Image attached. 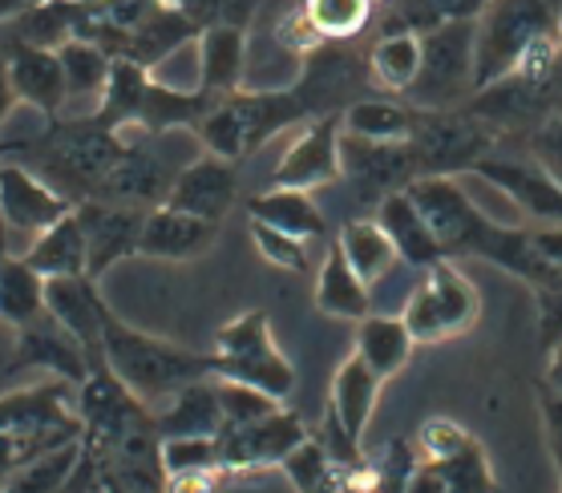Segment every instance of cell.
Instances as JSON below:
<instances>
[{
    "label": "cell",
    "mask_w": 562,
    "mask_h": 493,
    "mask_svg": "<svg viewBox=\"0 0 562 493\" xmlns=\"http://www.w3.org/2000/svg\"><path fill=\"white\" fill-rule=\"evenodd\" d=\"M535 231V243H538V251L547 255L550 264L562 271V223L559 227H530Z\"/></svg>",
    "instance_id": "obj_47"
},
{
    "label": "cell",
    "mask_w": 562,
    "mask_h": 493,
    "mask_svg": "<svg viewBox=\"0 0 562 493\" xmlns=\"http://www.w3.org/2000/svg\"><path fill=\"white\" fill-rule=\"evenodd\" d=\"M498 130L461 105V110H417L409 150L422 178H461L486 154L498 150Z\"/></svg>",
    "instance_id": "obj_5"
},
{
    "label": "cell",
    "mask_w": 562,
    "mask_h": 493,
    "mask_svg": "<svg viewBox=\"0 0 562 493\" xmlns=\"http://www.w3.org/2000/svg\"><path fill=\"white\" fill-rule=\"evenodd\" d=\"M422 74V37L409 33H393V37H376L369 49V77L372 86H381L384 93H409V86Z\"/></svg>",
    "instance_id": "obj_33"
},
{
    "label": "cell",
    "mask_w": 562,
    "mask_h": 493,
    "mask_svg": "<svg viewBox=\"0 0 562 493\" xmlns=\"http://www.w3.org/2000/svg\"><path fill=\"white\" fill-rule=\"evenodd\" d=\"M316 307L324 316L352 320V324H360L369 312H376V307H372V288L348 267L340 243H333V247L324 251V264H319V271H316Z\"/></svg>",
    "instance_id": "obj_27"
},
{
    "label": "cell",
    "mask_w": 562,
    "mask_h": 493,
    "mask_svg": "<svg viewBox=\"0 0 562 493\" xmlns=\"http://www.w3.org/2000/svg\"><path fill=\"white\" fill-rule=\"evenodd\" d=\"M25 368H37L45 377L69 380V384H86L93 372L90 352L81 348L74 332L57 324V320L45 312L41 320H33L29 328H21L13 336V356H9V372H25Z\"/></svg>",
    "instance_id": "obj_12"
},
{
    "label": "cell",
    "mask_w": 562,
    "mask_h": 493,
    "mask_svg": "<svg viewBox=\"0 0 562 493\" xmlns=\"http://www.w3.org/2000/svg\"><path fill=\"white\" fill-rule=\"evenodd\" d=\"M199 61V89L211 98H227L244 89L247 74V29L239 25H206L194 41Z\"/></svg>",
    "instance_id": "obj_18"
},
{
    "label": "cell",
    "mask_w": 562,
    "mask_h": 493,
    "mask_svg": "<svg viewBox=\"0 0 562 493\" xmlns=\"http://www.w3.org/2000/svg\"><path fill=\"white\" fill-rule=\"evenodd\" d=\"M336 243H340V251H345L348 267L357 271L369 288H376L389 271H393L401 259H396V247L393 239L384 235V227L376 223V219L360 215V219H345L340 223V235H336Z\"/></svg>",
    "instance_id": "obj_30"
},
{
    "label": "cell",
    "mask_w": 562,
    "mask_h": 493,
    "mask_svg": "<svg viewBox=\"0 0 562 493\" xmlns=\"http://www.w3.org/2000/svg\"><path fill=\"white\" fill-rule=\"evenodd\" d=\"M345 134L369 142H409L413 126H417V105H409L405 98H360L345 110Z\"/></svg>",
    "instance_id": "obj_32"
},
{
    "label": "cell",
    "mask_w": 562,
    "mask_h": 493,
    "mask_svg": "<svg viewBox=\"0 0 562 493\" xmlns=\"http://www.w3.org/2000/svg\"><path fill=\"white\" fill-rule=\"evenodd\" d=\"M247 215L256 223H268V227L283 231V235H295L304 243H319L328 235V219L319 215L312 190H295V187H268L247 199Z\"/></svg>",
    "instance_id": "obj_23"
},
{
    "label": "cell",
    "mask_w": 562,
    "mask_h": 493,
    "mask_svg": "<svg viewBox=\"0 0 562 493\" xmlns=\"http://www.w3.org/2000/svg\"><path fill=\"white\" fill-rule=\"evenodd\" d=\"M69 211H74V203L57 187H49L29 163H21L13 154L0 163V219H4L9 235L37 239L53 223H61Z\"/></svg>",
    "instance_id": "obj_8"
},
{
    "label": "cell",
    "mask_w": 562,
    "mask_h": 493,
    "mask_svg": "<svg viewBox=\"0 0 562 493\" xmlns=\"http://www.w3.org/2000/svg\"><path fill=\"white\" fill-rule=\"evenodd\" d=\"M538 300V344L542 352H554L562 344V288L535 291Z\"/></svg>",
    "instance_id": "obj_43"
},
{
    "label": "cell",
    "mask_w": 562,
    "mask_h": 493,
    "mask_svg": "<svg viewBox=\"0 0 562 493\" xmlns=\"http://www.w3.org/2000/svg\"><path fill=\"white\" fill-rule=\"evenodd\" d=\"M102 291L93 279H49L45 283V307L57 324L74 332L90 360H102Z\"/></svg>",
    "instance_id": "obj_19"
},
{
    "label": "cell",
    "mask_w": 562,
    "mask_h": 493,
    "mask_svg": "<svg viewBox=\"0 0 562 493\" xmlns=\"http://www.w3.org/2000/svg\"><path fill=\"white\" fill-rule=\"evenodd\" d=\"M405 190L437 235L446 259H461V255L486 259V264L510 271L514 279H522L530 291L562 288V271L538 251L535 231L490 219L465 194L461 178H417Z\"/></svg>",
    "instance_id": "obj_1"
},
{
    "label": "cell",
    "mask_w": 562,
    "mask_h": 493,
    "mask_svg": "<svg viewBox=\"0 0 562 493\" xmlns=\"http://www.w3.org/2000/svg\"><path fill=\"white\" fill-rule=\"evenodd\" d=\"M477 93L473 21H446L422 37V74L405 102L417 110H461Z\"/></svg>",
    "instance_id": "obj_7"
},
{
    "label": "cell",
    "mask_w": 562,
    "mask_h": 493,
    "mask_svg": "<svg viewBox=\"0 0 562 493\" xmlns=\"http://www.w3.org/2000/svg\"><path fill=\"white\" fill-rule=\"evenodd\" d=\"M218 227L223 223H206V219L182 215L170 206H154L146 223H142L138 259H162V264H187L199 259L215 247Z\"/></svg>",
    "instance_id": "obj_17"
},
{
    "label": "cell",
    "mask_w": 562,
    "mask_h": 493,
    "mask_svg": "<svg viewBox=\"0 0 562 493\" xmlns=\"http://www.w3.org/2000/svg\"><path fill=\"white\" fill-rule=\"evenodd\" d=\"M13 150H21V142H0V163H4Z\"/></svg>",
    "instance_id": "obj_53"
},
{
    "label": "cell",
    "mask_w": 562,
    "mask_h": 493,
    "mask_svg": "<svg viewBox=\"0 0 562 493\" xmlns=\"http://www.w3.org/2000/svg\"><path fill=\"white\" fill-rule=\"evenodd\" d=\"M98 490H102V493H134L126 481L117 478V473H102V478H98Z\"/></svg>",
    "instance_id": "obj_51"
},
{
    "label": "cell",
    "mask_w": 562,
    "mask_h": 493,
    "mask_svg": "<svg viewBox=\"0 0 562 493\" xmlns=\"http://www.w3.org/2000/svg\"><path fill=\"white\" fill-rule=\"evenodd\" d=\"M251 239H256V251L268 259L271 267H280V271H292V276H300V271H307V264H312V243L295 239V235H283V231L268 227V223H256L251 219Z\"/></svg>",
    "instance_id": "obj_41"
},
{
    "label": "cell",
    "mask_w": 562,
    "mask_h": 493,
    "mask_svg": "<svg viewBox=\"0 0 562 493\" xmlns=\"http://www.w3.org/2000/svg\"><path fill=\"white\" fill-rule=\"evenodd\" d=\"M554 33H559V45H562V13H559V29H554Z\"/></svg>",
    "instance_id": "obj_54"
},
{
    "label": "cell",
    "mask_w": 562,
    "mask_h": 493,
    "mask_svg": "<svg viewBox=\"0 0 562 493\" xmlns=\"http://www.w3.org/2000/svg\"><path fill=\"white\" fill-rule=\"evenodd\" d=\"M384 380L372 372L357 352L348 356L345 365L333 372V396H328V413L340 421V429L357 445H364L369 421L376 413V396H381Z\"/></svg>",
    "instance_id": "obj_22"
},
{
    "label": "cell",
    "mask_w": 562,
    "mask_h": 493,
    "mask_svg": "<svg viewBox=\"0 0 562 493\" xmlns=\"http://www.w3.org/2000/svg\"><path fill=\"white\" fill-rule=\"evenodd\" d=\"M352 352H357L381 380H393L396 372L413 360L417 340H413L409 324L401 320V312H396V316L393 312H369V316L357 324V348H352Z\"/></svg>",
    "instance_id": "obj_26"
},
{
    "label": "cell",
    "mask_w": 562,
    "mask_h": 493,
    "mask_svg": "<svg viewBox=\"0 0 562 493\" xmlns=\"http://www.w3.org/2000/svg\"><path fill=\"white\" fill-rule=\"evenodd\" d=\"M218 405H223V429H235V425H256V421L271 417L276 408H283V401L268 396V392L251 389V384H239V380L215 377Z\"/></svg>",
    "instance_id": "obj_38"
},
{
    "label": "cell",
    "mask_w": 562,
    "mask_h": 493,
    "mask_svg": "<svg viewBox=\"0 0 562 493\" xmlns=\"http://www.w3.org/2000/svg\"><path fill=\"white\" fill-rule=\"evenodd\" d=\"M276 348V336H271L268 316L251 307V312H239L235 320H227L223 328L215 332L211 340V356H215V377H231L235 368L251 365L263 352Z\"/></svg>",
    "instance_id": "obj_31"
},
{
    "label": "cell",
    "mask_w": 562,
    "mask_h": 493,
    "mask_svg": "<svg viewBox=\"0 0 562 493\" xmlns=\"http://www.w3.org/2000/svg\"><path fill=\"white\" fill-rule=\"evenodd\" d=\"M9 243H13V235H9V227H4V219H0V264H4L9 255H13V247H9Z\"/></svg>",
    "instance_id": "obj_52"
},
{
    "label": "cell",
    "mask_w": 562,
    "mask_h": 493,
    "mask_svg": "<svg viewBox=\"0 0 562 493\" xmlns=\"http://www.w3.org/2000/svg\"><path fill=\"white\" fill-rule=\"evenodd\" d=\"M25 264L45 283L49 279H90V251H86V231L77 223V211H69L61 223H53L45 235L29 243Z\"/></svg>",
    "instance_id": "obj_25"
},
{
    "label": "cell",
    "mask_w": 562,
    "mask_h": 493,
    "mask_svg": "<svg viewBox=\"0 0 562 493\" xmlns=\"http://www.w3.org/2000/svg\"><path fill=\"white\" fill-rule=\"evenodd\" d=\"M16 93H13V86H9V74H4V61H0V126L13 117V110H16Z\"/></svg>",
    "instance_id": "obj_48"
},
{
    "label": "cell",
    "mask_w": 562,
    "mask_h": 493,
    "mask_svg": "<svg viewBox=\"0 0 562 493\" xmlns=\"http://www.w3.org/2000/svg\"><path fill=\"white\" fill-rule=\"evenodd\" d=\"M307 441V425L292 408H276L256 425H235L218 433V466L223 473H259V469L283 466V457L295 445Z\"/></svg>",
    "instance_id": "obj_10"
},
{
    "label": "cell",
    "mask_w": 562,
    "mask_h": 493,
    "mask_svg": "<svg viewBox=\"0 0 562 493\" xmlns=\"http://www.w3.org/2000/svg\"><path fill=\"white\" fill-rule=\"evenodd\" d=\"M77 223L86 231V251H90V279L110 276V267L126 264L138 255L142 239V223L150 211H138V206H117V203H98V199H86L77 203Z\"/></svg>",
    "instance_id": "obj_14"
},
{
    "label": "cell",
    "mask_w": 562,
    "mask_h": 493,
    "mask_svg": "<svg viewBox=\"0 0 562 493\" xmlns=\"http://www.w3.org/2000/svg\"><path fill=\"white\" fill-rule=\"evenodd\" d=\"M376 223H381L384 235L393 239L396 259H401V264H409V267H417V271H425V267H434L437 259H446V251H441L437 235L429 231L425 215L417 211V203L409 199V190L384 194L381 206H376Z\"/></svg>",
    "instance_id": "obj_21"
},
{
    "label": "cell",
    "mask_w": 562,
    "mask_h": 493,
    "mask_svg": "<svg viewBox=\"0 0 562 493\" xmlns=\"http://www.w3.org/2000/svg\"><path fill=\"white\" fill-rule=\"evenodd\" d=\"M203 33V25L187 16L182 9L167 4V0H150V9L146 16L138 21V29L130 33V45H126V61L134 65H146V69H158V65L167 61L170 53L182 49V45H194Z\"/></svg>",
    "instance_id": "obj_20"
},
{
    "label": "cell",
    "mask_w": 562,
    "mask_h": 493,
    "mask_svg": "<svg viewBox=\"0 0 562 493\" xmlns=\"http://www.w3.org/2000/svg\"><path fill=\"white\" fill-rule=\"evenodd\" d=\"M542 384L562 396V344L554 348V352H547V377H542Z\"/></svg>",
    "instance_id": "obj_49"
},
{
    "label": "cell",
    "mask_w": 562,
    "mask_h": 493,
    "mask_svg": "<svg viewBox=\"0 0 562 493\" xmlns=\"http://www.w3.org/2000/svg\"><path fill=\"white\" fill-rule=\"evenodd\" d=\"M227 478L223 469H199V473H175L162 481V493H218V481Z\"/></svg>",
    "instance_id": "obj_44"
},
{
    "label": "cell",
    "mask_w": 562,
    "mask_h": 493,
    "mask_svg": "<svg viewBox=\"0 0 562 493\" xmlns=\"http://www.w3.org/2000/svg\"><path fill=\"white\" fill-rule=\"evenodd\" d=\"M4 74H9V86H13L16 102L37 110L45 122H57L65 117V105H69V86H65V69L57 49H41V45H29L21 37L4 41Z\"/></svg>",
    "instance_id": "obj_13"
},
{
    "label": "cell",
    "mask_w": 562,
    "mask_h": 493,
    "mask_svg": "<svg viewBox=\"0 0 562 493\" xmlns=\"http://www.w3.org/2000/svg\"><path fill=\"white\" fill-rule=\"evenodd\" d=\"M158 441L170 437H218L223 433V405H218L215 377L187 384L179 396H170L162 408H154Z\"/></svg>",
    "instance_id": "obj_24"
},
{
    "label": "cell",
    "mask_w": 562,
    "mask_h": 493,
    "mask_svg": "<svg viewBox=\"0 0 562 493\" xmlns=\"http://www.w3.org/2000/svg\"><path fill=\"white\" fill-rule=\"evenodd\" d=\"M473 441V433H465V425H458L453 417H429L422 421V429L413 437V449L422 461H434V466H446L453 457Z\"/></svg>",
    "instance_id": "obj_40"
},
{
    "label": "cell",
    "mask_w": 562,
    "mask_h": 493,
    "mask_svg": "<svg viewBox=\"0 0 562 493\" xmlns=\"http://www.w3.org/2000/svg\"><path fill=\"white\" fill-rule=\"evenodd\" d=\"M235 199H239V166L218 158V154H199L175 175V187H170L162 206L206 219V223H223Z\"/></svg>",
    "instance_id": "obj_15"
},
{
    "label": "cell",
    "mask_w": 562,
    "mask_h": 493,
    "mask_svg": "<svg viewBox=\"0 0 562 493\" xmlns=\"http://www.w3.org/2000/svg\"><path fill=\"white\" fill-rule=\"evenodd\" d=\"M405 493H458L453 490V478H449L446 466H434V461H422V466L413 469L409 485Z\"/></svg>",
    "instance_id": "obj_45"
},
{
    "label": "cell",
    "mask_w": 562,
    "mask_h": 493,
    "mask_svg": "<svg viewBox=\"0 0 562 493\" xmlns=\"http://www.w3.org/2000/svg\"><path fill=\"white\" fill-rule=\"evenodd\" d=\"M77 461H81V441L61 445V449H53V453L37 457L33 466L21 469V473L4 485V493H69Z\"/></svg>",
    "instance_id": "obj_37"
},
{
    "label": "cell",
    "mask_w": 562,
    "mask_h": 493,
    "mask_svg": "<svg viewBox=\"0 0 562 493\" xmlns=\"http://www.w3.org/2000/svg\"><path fill=\"white\" fill-rule=\"evenodd\" d=\"M562 0H486L473 21L477 89L506 77L542 37H554Z\"/></svg>",
    "instance_id": "obj_4"
},
{
    "label": "cell",
    "mask_w": 562,
    "mask_h": 493,
    "mask_svg": "<svg viewBox=\"0 0 562 493\" xmlns=\"http://www.w3.org/2000/svg\"><path fill=\"white\" fill-rule=\"evenodd\" d=\"M102 360L142 405L150 408H162L187 384L215 377L211 352H191L182 344L134 328L110 304H102Z\"/></svg>",
    "instance_id": "obj_2"
},
{
    "label": "cell",
    "mask_w": 562,
    "mask_h": 493,
    "mask_svg": "<svg viewBox=\"0 0 562 493\" xmlns=\"http://www.w3.org/2000/svg\"><path fill=\"white\" fill-rule=\"evenodd\" d=\"M477 316H482V295L461 276L453 259H437L434 267H425L401 307V320L409 324L417 348L453 340L461 332H470Z\"/></svg>",
    "instance_id": "obj_6"
},
{
    "label": "cell",
    "mask_w": 562,
    "mask_h": 493,
    "mask_svg": "<svg viewBox=\"0 0 562 493\" xmlns=\"http://www.w3.org/2000/svg\"><path fill=\"white\" fill-rule=\"evenodd\" d=\"M312 122V110L295 89H239L218 98L215 110L199 117L194 138L206 146V154H218L227 163H244L256 150H263L283 130H295Z\"/></svg>",
    "instance_id": "obj_3"
},
{
    "label": "cell",
    "mask_w": 562,
    "mask_h": 493,
    "mask_svg": "<svg viewBox=\"0 0 562 493\" xmlns=\"http://www.w3.org/2000/svg\"><path fill=\"white\" fill-rule=\"evenodd\" d=\"M417 466H422V457L413 441L393 437L376 457L364 453L357 466L340 469V493H405Z\"/></svg>",
    "instance_id": "obj_28"
},
{
    "label": "cell",
    "mask_w": 562,
    "mask_h": 493,
    "mask_svg": "<svg viewBox=\"0 0 562 493\" xmlns=\"http://www.w3.org/2000/svg\"><path fill=\"white\" fill-rule=\"evenodd\" d=\"M283 473L292 481L295 493H340V466H336L324 441L307 433V441H300L292 453L283 457Z\"/></svg>",
    "instance_id": "obj_35"
},
{
    "label": "cell",
    "mask_w": 562,
    "mask_h": 493,
    "mask_svg": "<svg viewBox=\"0 0 562 493\" xmlns=\"http://www.w3.org/2000/svg\"><path fill=\"white\" fill-rule=\"evenodd\" d=\"M61 69H65V86H69V102L74 98H93V110L102 102L105 86H110V69H114V57L105 49H98L93 41H65L61 49Z\"/></svg>",
    "instance_id": "obj_34"
},
{
    "label": "cell",
    "mask_w": 562,
    "mask_h": 493,
    "mask_svg": "<svg viewBox=\"0 0 562 493\" xmlns=\"http://www.w3.org/2000/svg\"><path fill=\"white\" fill-rule=\"evenodd\" d=\"M441 21H477V13L486 9V0H429Z\"/></svg>",
    "instance_id": "obj_46"
},
{
    "label": "cell",
    "mask_w": 562,
    "mask_h": 493,
    "mask_svg": "<svg viewBox=\"0 0 562 493\" xmlns=\"http://www.w3.org/2000/svg\"><path fill=\"white\" fill-rule=\"evenodd\" d=\"M45 0H0V21H9V16H25L29 9H41Z\"/></svg>",
    "instance_id": "obj_50"
},
{
    "label": "cell",
    "mask_w": 562,
    "mask_h": 493,
    "mask_svg": "<svg viewBox=\"0 0 562 493\" xmlns=\"http://www.w3.org/2000/svg\"><path fill=\"white\" fill-rule=\"evenodd\" d=\"M530 146H535L530 158H535L554 182H562V114L547 117L538 130H530Z\"/></svg>",
    "instance_id": "obj_42"
},
{
    "label": "cell",
    "mask_w": 562,
    "mask_h": 493,
    "mask_svg": "<svg viewBox=\"0 0 562 493\" xmlns=\"http://www.w3.org/2000/svg\"><path fill=\"white\" fill-rule=\"evenodd\" d=\"M45 312V279L25 264V255H9L0 264V332L16 336Z\"/></svg>",
    "instance_id": "obj_29"
},
{
    "label": "cell",
    "mask_w": 562,
    "mask_h": 493,
    "mask_svg": "<svg viewBox=\"0 0 562 493\" xmlns=\"http://www.w3.org/2000/svg\"><path fill=\"white\" fill-rule=\"evenodd\" d=\"M158 461H162V481L175 473H199V469L218 466V437H170L158 441Z\"/></svg>",
    "instance_id": "obj_39"
},
{
    "label": "cell",
    "mask_w": 562,
    "mask_h": 493,
    "mask_svg": "<svg viewBox=\"0 0 562 493\" xmlns=\"http://www.w3.org/2000/svg\"><path fill=\"white\" fill-rule=\"evenodd\" d=\"M340 130H345L340 114H324L295 126L288 150L276 163L271 187L316 190L328 187V182H340Z\"/></svg>",
    "instance_id": "obj_11"
},
{
    "label": "cell",
    "mask_w": 562,
    "mask_h": 493,
    "mask_svg": "<svg viewBox=\"0 0 562 493\" xmlns=\"http://www.w3.org/2000/svg\"><path fill=\"white\" fill-rule=\"evenodd\" d=\"M470 175L502 190L514 203V211L535 219L538 227H559L562 223V182H554L535 158H514V154L494 150L473 166Z\"/></svg>",
    "instance_id": "obj_9"
},
{
    "label": "cell",
    "mask_w": 562,
    "mask_h": 493,
    "mask_svg": "<svg viewBox=\"0 0 562 493\" xmlns=\"http://www.w3.org/2000/svg\"><path fill=\"white\" fill-rule=\"evenodd\" d=\"M307 25L316 29L319 41H352L372 25V0H304Z\"/></svg>",
    "instance_id": "obj_36"
},
{
    "label": "cell",
    "mask_w": 562,
    "mask_h": 493,
    "mask_svg": "<svg viewBox=\"0 0 562 493\" xmlns=\"http://www.w3.org/2000/svg\"><path fill=\"white\" fill-rule=\"evenodd\" d=\"M417 178L422 175H417L409 142H369L340 130V182H357L360 190L384 199Z\"/></svg>",
    "instance_id": "obj_16"
}]
</instances>
